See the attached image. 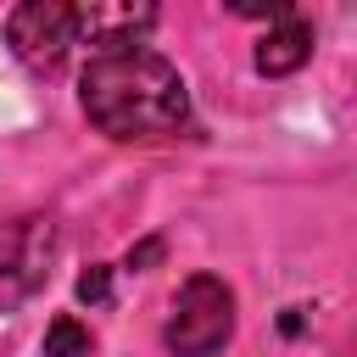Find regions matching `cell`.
Segmentation results:
<instances>
[{
	"label": "cell",
	"instance_id": "obj_1",
	"mask_svg": "<svg viewBox=\"0 0 357 357\" xmlns=\"http://www.w3.org/2000/svg\"><path fill=\"white\" fill-rule=\"evenodd\" d=\"M78 100H84V117L106 139H123V145L178 139L195 123L184 73L145 45L89 56L84 73H78Z\"/></svg>",
	"mask_w": 357,
	"mask_h": 357
},
{
	"label": "cell",
	"instance_id": "obj_2",
	"mask_svg": "<svg viewBox=\"0 0 357 357\" xmlns=\"http://www.w3.org/2000/svg\"><path fill=\"white\" fill-rule=\"evenodd\" d=\"M234 340V290L218 273H190L167 307L162 346L173 357H218Z\"/></svg>",
	"mask_w": 357,
	"mask_h": 357
},
{
	"label": "cell",
	"instance_id": "obj_3",
	"mask_svg": "<svg viewBox=\"0 0 357 357\" xmlns=\"http://www.w3.org/2000/svg\"><path fill=\"white\" fill-rule=\"evenodd\" d=\"M56 223L45 212H17L0 218V318L17 312L22 301H33L50 284L56 268Z\"/></svg>",
	"mask_w": 357,
	"mask_h": 357
},
{
	"label": "cell",
	"instance_id": "obj_4",
	"mask_svg": "<svg viewBox=\"0 0 357 357\" xmlns=\"http://www.w3.org/2000/svg\"><path fill=\"white\" fill-rule=\"evenodd\" d=\"M6 39L11 56L33 73H61L73 50L84 45V6H61V0H28L6 17Z\"/></svg>",
	"mask_w": 357,
	"mask_h": 357
},
{
	"label": "cell",
	"instance_id": "obj_5",
	"mask_svg": "<svg viewBox=\"0 0 357 357\" xmlns=\"http://www.w3.org/2000/svg\"><path fill=\"white\" fill-rule=\"evenodd\" d=\"M307 56H312V28L290 11V17H279V22H268V33H262V45H257V73H268V78H284V73H296V67H307Z\"/></svg>",
	"mask_w": 357,
	"mask_h": 357
},
{
	"label": "cell",
	"instance_id": "obj_6",
	"mask_svg": "<svg viewBox=\"0 0 357 357\" xmlns=\"http://www.w3.org/2000/svg\"><path fill=\"white\" fill-rule=\"evenodd\" d=\"M89 351H95V335H89L73 312L50 318V329H45V357H89Z\"/></svg>",
	"mask_w": 357,
	"mask_h": 357
},
{
	"label": "cell",
	"instance_id": "obj_7",
	"mask_svg": "<svg viewBox=\"0 0 357 357\" xmlns=\"http://www.w3.org/2000/svg\"><path fill=\"white\" fill-rule=\"evenodd\" d=\"M78 301H89V307H106L112 301V268L106 262H95V268L78 273Z\"/></svg>",
	"mask_w": 357,
	"mask_h": 357
},
{
	"label": "cell",
	"instance_id": "obj_8",
	"mask_svg": "<svg viewBox=\"0 0 357 357\" xmlns=\"http://www.w3.org/2000/svg\"><path fill=\"white\" fill-rule=\"evenodd\" d=\"M156 257H162V240H145V245H134V251H128V268H134V273H145V262H156Z\"/></svg>",
	"mask_w": 357,
	"mask_h": 357
}]
</instances>
